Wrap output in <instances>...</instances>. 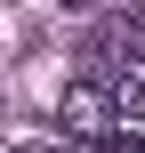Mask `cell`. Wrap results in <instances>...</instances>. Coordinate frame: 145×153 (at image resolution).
Instances as JSON below:
<instances>
[{"label": "cell", "instance_id": "6da1fadb", "mask_svg": "<svg viewBox=\"0 0 145 153\" xmlns=\"http://www.w3.org/2000/svg\"><path fill=\"white\" fill-rule=\"evenodd\" d=\"M113 113H121V97H113V89H97V81H73V89H65V105H57V121H65L73 137H97V145L113 137Z\"/></svg>", "mask_w": 145, "mask_h": 153}, {"label": "cell", "instance_id": "7a4b0ae2", "mask_svg": "<svg viewBox=\"0 0 145 153\" xmlns=\"http://www.w3.org/2000/svg\"><path fill=\"white\" fill-rule=\"evenodd\" d=\"M89 56H105V65H137V56H145V24H137V16L97 24V32H89Z\"/></svg>", "mask_w": 145, "mask_h": 153}, {"label": "cell", "instance_id": "3957f363", "mask_svg": "<svg viewBox=\"0 0 145 153\" xmlns=\"http://www.w3.org/2000/svg\"><path fill=\"white\" fill-rule=\"evenodd\" d=\"M97 153H145V137H137V129H129V137H105V145H97Z\"/></svg>", "mask_w": 145, "mask_h": 153}, {"label": "cell", "instance_id": "277c9868", "mask_svg": "<svg viewBox=\"0 0 145 153\" xmlns=\"http://www.w3.org/2000/svg\"><path fill=\"white\" fill-rule=\"evenodd\" d=\"M65 8H97V0H65Z\"/></svg>", "mask_w": 145, "mask_h": 153}]
</instances>
